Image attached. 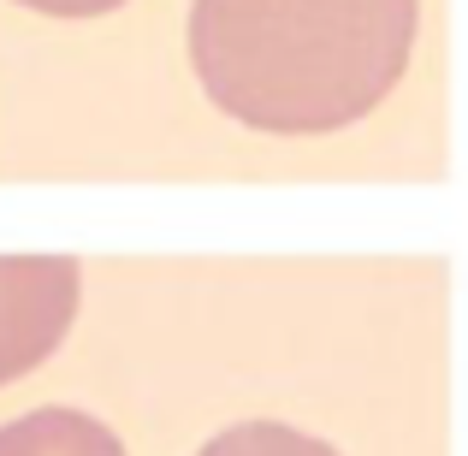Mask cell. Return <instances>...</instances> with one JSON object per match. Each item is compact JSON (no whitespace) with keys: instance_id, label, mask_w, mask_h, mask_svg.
<instances>
[{"instance_id":"6da1fadb","label":"cell","mask_w":468,"mask_h":456,"mask_svg":"<svg viewBox=\"0 0 468 456\" xmlns=\"http://www.w3.org/2000/svg\"><path fill=\"white\" fill-rule=\"evenodd\" d=\"M415 24V0H196L190 59L238 125L326 137L398 90Z\"/></svg>"},{"instance_id":"7a4b0ae2","label":"cell","mask_w":468,"mask_h":456,"mask_svg":"<svg viewBox=\"0 0 468 456\" xmlns=\"http://www.w3.org/2000/svg\"><path fill=\"white\" fill-rule=\"evenodd\" d=\"M83 297L71 255H0V386L24 379L66 344Z\"/></svg>"},{"instance_id":"3957f363","label":"cell","mask_w":468,"mask_h":456,"mask_svg":"<svg viewBox=\"0 0 468 456\" xmlns=\"http://www.w3.org/2000/svg\"><path fill=\"white\" fill-rule=\"evenodd\" d=\"M0 456H125V445L83 409H30L0 427Z\"/></svg>"},{"instance_id":"277c9868","label":"cell","mask_w":468,"mask_h":456,"mask_svg":"<svg viewBox=\"0 0 468 456\" xmlns=\"http://www.w3.org/2000/svg\"><path fill=\"white\" fill-rule=\"evenodd\" d=\"M196 456H338L326 439H309L297 427H279V421H243L231 433L207 439Z\"/></svg>"},{"instance_id":"5b68a950","label":"cell","mask_w":468,"mask_h":456,"mask_svg":"<svg viewBox=\"0 0 468 456\" xmlns=\"http://www.w3.org/2000/svg\"><path fill=\"white\" fill-rule=\"evenodd\" d=\"M18 6L42 12V18H101V12L125 6V0H18Z\"/></svg>"}]
</instances>
